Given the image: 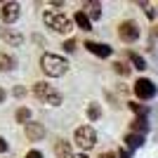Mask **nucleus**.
<instances>
[{
	"label": "nucleus",
	"mask_w": 158,
	"mask_h": 158,
	"mask_svg": "<svg viewBox=\"0 0 158 158\" xmlns=\"http://www.w3.org/2000/svg\"><path fill=\"white\" fill-rule=\"evenodd\" d=\"M40 69L45 71V76L59 78V76H64V73L69 71V64H66V59H64V57H59V54L45 52L43 57H40Z\"/></svg>",
	"instance_id": "f257e3e1"
},
{
	"label": "nucleus",
	"mask_w": 158,
	"mask_h": 158,
	"mask_svg": "<svg viewBox=\"0 0 158 158\" xmlns=\"http://www.w3.org/2000/svg\"><path fill=\"white\" fill-rule=\"evenodd\" d=\"M43 21H45L54 33H64V35H69V33L73 31V19H71V17H66L64 12H45V14H43Z\"/></svg>",
	"instance_id": "f03ea898"
},
{
	"label": "nucleus",
	"mask_w": 158,
	"mask_h": 158,
	"mask_svg": "<svg viewBox=\"0 0 158 158\" xmlns=\"http://www.w3.org/2000/svg\"><path fill=\"white\" fill-rule=\"evenodd\" d=\"M33 94H35L40 102L50 104V106H59V104H61L59 90H54V87L47 85V83H35V85H33Z\"/></svg>",
	"instance_id": "7ed1b4c3"
},
{
	"label": "nucleus",
	"mask_w": 158,
	"mask_h": 158,
	"mask_svg": "<svg viewBox=\"0 0 158 158\" xmlns=\"http://www.w3.org/2000/svg\"><path fill=\"white\" fill-rule=\"evenodd\" d=\"M73 142H76L80 149H92L94 142H97V132L90 125H80L78 130H76V135H73Z\"/></svg>",
	"instance_id": "20e7f679"
},
{
	"label": "nucleus",
	"mask_w": 158,
	"mask_h": 158,
	"mask_svg": "<svg viewBox=\"0 0 158 158\" xmlns=\"http://www.w3.org/2000/svg\"><path fill=\"white\" fill-rule=\"evenodd\" d=\"M118 35H120V40H125V43H135V40L139 38V26L135 24V21H130V19L120 21Z\"/></svg>",
	"instance_id": "39448f33"
},
{
	"label": "nucleus",
	"mask_w": 158,
	"mask_h": 158,
	"mask_svg": "<svg viewBox=\"0 0 158 158\" xmlns=\"http://www.w3.org/2000/svg\"><path fill=\"white\" fill-rule=\"evenodd\" d=\"M135 94L139 99H153L156 97V85H153L149 78H139L135 83Z\"/></svg>",
	"instance_id": "423d86ee"
},
{
	"label": "nucleus",
	"mask_w": 158,
	"mask_h": 158,
	"mask_svg": "<svg viewBox=\"0 0 158 158\" xmlns=\"http://www.w3.org/2000/svg\"><path fill=\"white\" fill-rule=\"evenodd\" d=\"M0 19L5 21V26L7 24H12V21L19 19V2H2V7H0Z\"/></svg>",
	"instance_id": "0eeeda50"
},
{
	"label": "nucleus",
	"mask_w": 158,
	"mask_h": 158,
	"mask_svg": "<svg viewBox=\"0 0 158 158\" xmlns=\"http://www.w3.org/2000/svg\"><path fill=\"white\" fill-rule=\"evenodd\" d=\"M0 40H2V43H7L10 47H19L21 43H24V35H21L19 31H14V28L2 26V28H0Z\"/></svg>",
	"instance_id": "6e6552de"
},
{
	"label": "nucleus",
	"mask_w": 158,
	"mask_h": 158,
	"mask_svg": "<svg viewBox=\"0 0 158 158\" xmlns=\"http://www.w3.org/2000/svg\"><path fill=\"white\" fill-rule=\"evenodd\" d=\"M24 132H26L28 142H40V139L45 137V125H40V123H26Z\"/></svg>",
	"instance_id": "1a4fd4ad"
},
{
	"label": "nucleus",
	"mask_w": 158,
	"mask_h": 158,
	"mask_svg": "<svg viewBox=\"0 0 158 158\" xmlns=\"http://www.w3.org/2000/svg\"><path fill=\"white\" fill-rule=\"evenodd\" d=\"M85 47H87V50H90L92 54L102 57V59H104V57H111V47H109V45H104V43H94V40H87V43H85Z\"/></svg>",
	"instance_id": "9d476101"
},
{
	"label": "nucleus",
	"mask_w": 158,
	"mask_h": 158,
	"mask_svg": "<svg viewBox=\"0 0 158 158\" xmlns=\"http://www.w3.org/2000/svg\"><path fill=\"white\" fill-rule=\"evenodd\" d=\"M54 156L57 158H73V151H71V144L59 139V142H54Z\"/></svg>",
	"instance_id": "9b49d317"
},
{
	"label": "nucleus",
	"mask_w": 158,
	"mask_h": 158,
	"mask_svg": "<svg viewBox=\"0 0 158 158\" xmlns=\"http://www.w3.org/2000/svg\"><path fill=\"white\" fill-rule=\"evenodd\" d=\"M17 66V59H14L10 52H0V71H12Z\"/></svg>",
	"instance_id": "f8f14e48"
},
{
	"label": "nucleus",
	"mask_w": 158,
	"mask_h": 158,
	"mask_svg": "<svg viewBox=\"0 0 158 158\" xmlns=\"http://www.w3.org/2000/svg\"><path fill=\"white\" fill-rule=\"evenodd\" d=\"M73 21L78 24V28H83V31H90L92 28V24H90V17H87L83 10H78V12L73 14Z\"/></svg>",
	"instance_id": "ddd939ff"
},
{
	"label": "nucleus",
	"mask_w": 158,
	"mask_h": 158,
	"mask_svg": "<svg viewBox=\"0 0 158 158\" xmlns=\"http://www.w3.org/2000/svg\"><path fill=\"white\" fill-rule=\"evenodd\" d=\"M83 7L90 10V17H92V19H99V17H102V5H99V2H85Z\"/></svg>",
	"instance_id": "4468645a"
},
{
	"label": "nucleus",
	"mask_w": 158,
	"mask_h": 158,
	"mask_svg": "<svg viewBox=\"0 0 158 158\" xmlns=\"http://www.w3.org/2000/svg\"><path fill=\"white\" fill-rule=\"evenodd\" d=\"M31 111H28V109H24V106H21L19 111H17V123H24V125H26V123H31Z\"/></svg>",
	"instance_id": "2eb2a0df"
},
{
	"label": "nucleus",
	"mask_w": 158,
	"mask_h": 158,
	"mask_svg": "<svg viewBox=\"0 0 158 158\" xmlns=\"http://www.w3.org/2000/svg\"><path fill=\"white\" fill-rule=\"evenodd\" d=\"M127 57H130V61H132V64H135V69H139V71H142V69H146V61L142 59V57H139V54L130 52V54H127Z\"/></svg>",
	"instance_id": "dca6fc26"
},
{
	"label": "nucleus",
	"mask_w": 158,
	"mask_h": 158,
	"mask_svg": "<svg viewBox=\"0 0 158 158\" xmlns=\"http://www.w3.org/2000/svg\"><path fill=\"white\" fill-rule=\"evenodd\" d=\"M125 142H127V146H132V149H135V146L142 144V137H139V135H127Z\"/></svg>",
	"instance_id": "f3484780"
},
{
	"label": "nucleus",
	"mask_w": 158,
	"mask_h": 158,
	"mask_svg": "<svg viewBox=\"0 0 158 158\" xmlns=\"http://www.w3.org/2000/svg\"><path fill=\"white\" fill-rule=\"evenodd\" d=\"M113 69H116V73H120V76H127V73H130V69H127L123 61H116V64H113Z\"/></svg>",
	"instance_id": "a211bd4d"
},
{
	"label": "nucleus",
	"mask_w": 158,
	"mask_h": 158,
	"mask_svg": "<svg viewBox=\"0 0 158 158\" xmlns=\"http://www.w3.org/2000/svg\"><path fill=\"white\" fill-rule=\"evenodd\" d=\"M87 113H90V118H99V109H97V104H90V109H87Z\"/></svg>",
	"instance_id": "6ab92c4d"
},
{
	"label": "nucleus",
	"mask_w": 158,
	"mask_h": 158,
	"mask_svg": "<svg viewBox=\"0 0 158 158\" xmlns=\"http://www.w3.org/2000/svg\"><path fill=\"white\" fill-rule=\"evenodd\" d=\"M99 158H116V153L113 151H104V153H99Z\"/></svg>",
	"instance_id": "aec40b11"
},
{
	"label": "nucleus",
	"mask_w": 158,
	"mask_h": 158,
	"mask_svg": "<svg viewBox=\"0 0 158 158\" xmlns=\"http://www.w3.org/2000/svg\"><path fill=\"white\" fill-rule=\"evenodd\" d=\"M5 151H7V142L0 137V153H5Z\"/></svg>",
	"instance_id": "412c9836"
},
{
	"label": "nucleus",
	"mask_w": 158,
	"mask_h": 158,
	"mask_svg": "<svg viewBox=\"0 0 158 158\" xmlns=\"http://www.w3.org/2000/svg\"><path fill=\"white\" fill-rule=\"evenodd\" d=\"M66 50H69V52H73V50H76V43H73V40H69V43H66Z\"/></svg>",
	"instance_id": "4be33fe9"
},
{
	"label": "nucleus",
	"mask_w": 158,
	"mask_h": 158,
	"mask_svg": "<svg viewBox=\"0 0 158 158\" xmlns=\"http://www.w3.org/2000/svg\"><path fill=\"white\" fill-rule=\"evenodd\" d=\"M26 158H43V156H40V151H28Z\"/></svg>",
	"instance_id": "5701e85b"
},
{
	"label": "nucleus",
	"mask_w": 158,
	"mask_h": 158,
	"mask_svg": "<svg viewBox=\"0 0 158 158\" xmlns=\"http://www.w3.org/2000/svg\"><path fill=\"white\" fill-rule=\"evenodd\" d=\"M2 99H5V90H0V102H2Z\"/></svg>",
	"instance_id": "b1692460"
},
{
	"label": "nucleus",
	"mask_w": 158,
	"mask_h": 158,
	"mask_svg": "<svg viewBox=\"0 0 158 158\" xmlns=\"http://www.w3.org/2000/svg\"><path fill=\"white\" fill-rule=\"evenodd\" d=\"M73 158H87V156H85V153H78V156H73Z\"/></svg>",
	"instance_id": "393cba45"
},
{
	"label": "nucleus",
	"mask_w": 158,
	"mask_h": 158,
	"mask_svg": "<svg viewBox=\"0 0 158 158\" xmlns=\"http://www.w3.org/2000/svg\"><path fill=\"white\" fill-rule=\"evenodd\" d=\"M156 35H158V26H156Z\"/></svg>",
	"instance_id": "a878e982"
}]
</instances>
